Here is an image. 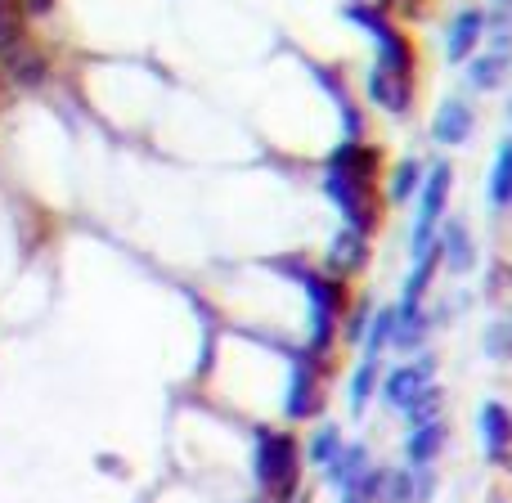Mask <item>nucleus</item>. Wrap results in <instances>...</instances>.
<instances>
[{
	"label": "nucleus",
	"instance_id": "c85d7f7f",
	"mask_svg": "<svg viewBox=\"0 0 512 503\" xmlns=\"http://www.w3.org/2000/svg\"><path fill=\"white\" fill-rule=\"evenodd\" d=\"M50 5H54V0H23V9H32V14H45Z\"/></svg>",
	"mask_w": 512,
	"mask_h": 503
},
{
	"label": "nucleus",
	"instance_id": "393cba45",
	"mask_svg": "<svg viewBox=\"0 0 512 503\" xmlns=\"http://www.w3.org/2000/svg\"><path fill=\"white\" fill-rule=\"evenodd\" d=\"M337 450H342V436H337V427H319V432L315 436H310V463H324V468H328V463H333L337 459Z\"/></svg>",
	"mask_w": 512,
	"mask_h": 503
},
{
	"label": "nucleus",
	"instance_id": "f8f14e48",
	"mask_svg": "<svg viewBox=\"0 0 512 503\" xmlns=\"http://www.w3.org/2000/svg\"><path fill=\"white\" fill-rule=\"evenodd\" d=\"M369 95L378 99L391 117H405V108H409V77H396V72H387V68H373Z\"/></svg>",
	"mask_w": 512,
	"mask_h": 503
},
{
	"label": "nucleus",
	"instance_id": "a878e982",
	"mask_svg": "<svg viewBox=\"0 0 512 503\" xmlns=\"http://www.w3.org/2000/svg\"><path fill=\"white\" fill-rule=\"evenodd\" d=\"M418 180H423L418 162H400V167L391 171V198H396V203H405V198L418 189Z\"/></svg>",
	"mask_w": 512,
	"mask_h": 503
},
{
	"label": "nucleus",
	"instance_id": "4be33fe9",
	"mask_svg": "<svg viewBox=\"0 0 512 503\" xmlns=\"http://www.w3.org/2000/svg\"><path fill=\"white\" fill-rule=\"evenodd\" d=\"M490 198L499 207L512 203V140L499 149V162H495V176H490Z\"/></svg>",
	"mask_w": 512,
	"mask_h": 503
},
{
	"label": "nucleus",
	"instance_id": "423d86ee",
	"mask_svg": "<svg viewBox=\"0 0 512 503\" xmlns=\"http://www.w3.org/2000/svg\"><path fill=\"white\" fill-rule=\"evenodd\" d=\"M432 373H436V360H418V364H405V369H396L387 378V387H382V396H387V405L405 409L409 400L418 396L423 387H432Z\"/></svg>",
	"mask_w": 512,
	"mask_h": 503
},
{
	"label": "nucleus",
	"instance_id": "6ab92c4d",
	"mask_svg": "<svg viewBox=\"0 0 512 503\" xmlns=\"http://www.w3.org/2000/svg\"><path fill=\"white\" fill-rule=\"evenodd\" d=\"M436 414H441V391L436 387H423L414 400L405 405V418H409V432L414 427H427V423H436Z\"/></svg>",
	"mask_w": 512,
	"mask_h": 503
},
{
	"label": "nucleus",
	"instance_id": "c756f323",
	"mask_svg": "<svg viewBox=\"0 0 512 503\" xmlns=\"http://www.w3.org/2000/svg\"><path fill=\"white\" fill-rule=\"evenodd\" d=\"M342 503H360V499H355V495H346V499H342Z\"/></svg>",
	"mask_w": 512,
	"mask_h": 503
},
{
	"label": "nucleus",
	"instance_id": "bb28decb",
	"mask_svg": "<svg viewBox=\"0 0 512 503\" xmlns=\"http://www.w3.org/2000/svg\"><path fill=\"white\" fill-rule=\"evenodd\" d=\"M346 337H351V342H360V337H364V310H355V315H351V328H346Z\"/></svg>",
	"mask_w": 512,
	"mask_h": 503
},
{
	"label": "nucleus",
	"instance_id": "f3484780",
	"mask_svg": "<svg viewBox=\"0 0 512 503\" xmlns=\"http://www.w3.org/2000/svg\"><path fill=\"white\" fill-rule=\"evenodd\" d=\"M27 32H23V5L18 0H0V54L23 45Z\"/></svg>",
	"mask_w": 512,
	"mask_h": 503
},
{
	"label": "nucleus",
	"instance_id": "f257e3e1",
	"mask_svg": "<svg viewBox=\"0 0 512 503\" xmlns=\"http://www.w3.org/2000/svg\"><path fill=\"white\" fill-rule=\"evenodd\" d=\"M297 441L283 432H256V481L270 499H297Z\"/></svg>",
	"mask_w": 512,
	"mask_h": 503
},
{
	"label": "nucleus",
	"instance_id": "1a4fd4ad",
	"mask_svg": "<svg viewBox=\"0 0 512 503\" xmlns=\"http://www.w3.org/2000/svg\"><path fill=\"white\" fill-rule=\"evenodd\" d=\"M481 441H486V454L495 463H508V445H512V414L504 405H481Z\"/></svg>",
	"mask_w": 512,
	"mask_h": 503
},
{
	"label": "nucleus",
	"instance_id": "2eb2a0df",
	"mask_svg": "<svg viewBox=\"0 0 512 503\" xmlns=\"http://www.w3.org/2000/svg\"><path fill=\"white\" fill-rule=\"evenodd\" d=\"M360 265H364V234L342 230L333 239V248H328V274H351Z\"/></svg>",
	"mask_w": 512,
	"mask_h": 503
},
{
	"label": "nucleus",
	"instance_id": "aec40b11",
	"mask_svg": "<svg viewBox=\"0 0 512 503\" xmlns=\"http://www.w3.org/2000/svg\"><path fill=\"white\" fill-rule=\"evenodd\" d=\"M504 68H508V54H495V50H490L486 59H472L468 81H472L477 90H490V86H499V81H504Z\"/></svg>",
	"mask_w": 512,
	"mask_h": 503
},
{
	"label": "nucleus",
	"instance_id": "0eeeda50",
	"mask_svg": "<svg viewBox=\"0 0 512 503\" xmlns=\"http://www.w3.org/2000/svg\"><path fill=\"white\" fill-rule=\"evenodd\" d=\"M481 32H486V14L481 9H463V14H454L450 32H445V59L459 63L472 54V45L481 41Z\"/></svg>",
	"mask_w": 512,
	"mask_h": 503
},
{
	"label": "nucleus",
	"instance_id": "39448f33",
	"mask_svg": "<svg viewBox=\"0 0 512 503\" xmlns=\"http://www.w3.org/2000/svg\"><path fill=\"white\" fill-rule=\"evenodd\" d=\"M319 405V373H315V355H297L292 360V378H288V418H306Z\"/></svg>",
	"mask_w": 512,
	"mask_h": 503
},
{
	"label": "nucleus",
	"instance_id": "4468645a",
	"mask_svg": "<svg viewBox=\"0 0 512 503\" xmlns=\"http://www.w3.org/2000/svg\"><path fill=\"white\" fill-rule=\"evenodd\" d=\"M441 445H445V427L441 423H427V427H414L409 432V441H405V459H409V468H427V463L441 454Z\"/></svg>",
	"mask_w": 512,
	"mask_h": 503
},
{
	"label": "nucleus",
	"instance_id": "cd10ccee",
	"mask_svg": "<svg viewBox=\"0 0 512 503\" xmlns=\"http://www.w3.org/2000/svg\"><path fill=\"white\" fill-rule=\"evenodd\" d=\"M382 5L387 0H351V9H373V14H382Z\"/></svg>",
	"mask_w": 512,
	"mask_h": 503
},
{
	"label": "nucleus",
	"instance_id": "412c9836",
	"mask_svg": "<svg viewBox=\"0 0 512 503\" xmlns=\"http://www.w3.org/2000/svg\"><path fill=\"white\" fill-rule=\"evenodd\" d=\"M373 382H378V360L364 355V364L351 378V414H364V405H369V396H373Z\"/></svg>",
	"mask_w": 512,
	"mask_h": 503
},
{
	"label": "nucleus",
	"instance_id": "5701e85b",
	"mask_svg": "<svg viewBox=\"0 0 512 503\" xmlns=\"http://www.w3.org/2000/svg\"><path fill=\"white\" fill-rule=\"evenodd\" d=\"M423 328H427L423 310H418V306H400L396 310V333H391V342H396V346H414L418 337H423Z\"/></svg>",
	"mask_w": 512,
	"mask_h": 503
},
{
	"label": "nucleus",
	"instance_id": "ddd939ff",
	"mask_svg": "<svg viewBox=\"0 0 512 503\" xmlns=\"http://www.w3.org/2000/svg\"><path fill=\"white\" fill-rule=\"evenodd\" d=\"M0 63H5V72L18 81V86H41V81H45V59L36 54L32 41L5 50V54H0Z\"/></svg>",
	"mask_w": 512,
	"mask_h": 503
},
{
	"label": "nucleus",
	"instance_id": "6e6552de",
	"mask_svg": "<svg viewBox=\"0 0 512 503\" xmlns=\"http://www.w3.org/2000/svg\"><path fill=\"white\" fill-rule=\"evenodd\" d=\"M432 135H436V144H445V149H454V144H463V140H468V135H472V108L463 104V99H445V104L436 108Z\"/></svg>",
	"mask_w": 512,
	"mask_h": 503
},
{
	"label": "nucleus",
	"instance_id": "7ed1b4c3",
	"mask_svg": "<svg viewBox=\"0 0 512 503\" xmlns=\"http://www.w3.org/2000/svg\"><path fill=\"white\" fill-rule=\"evenodd\" d=\"M450 185H454V171L445 167V162H436V167L427 171L423 203H418V221H414V256H423L427 248H432V230H436V221H441V207H445V198H450Z\"/></svg>",
	"mask_w": 512,
	"mask_h": 503
},
{
	"label": "nucleus",
	"instance_id": "b1692460",
	"mask_svg": "<svg viewBox=\"0 0 512 503\" xmlns=\"http://www.w3.org/2000/svg\"><path fill=\"white\" fill-rule=\"evenodd\" d=\"M391 333H396V310H378V319L369 324V337H364V351H369V360H378L382 346L391 342Z\"/></svg>",
	"mask_w": 512,
	"mask_h": 503
},
{
	"label": "nucleus",
	"instance_id": "a211bd4d",
	"mask_svg": "<svg viewBox=\"0 0 512 503\" xmlns=\"http://www.w3.org/2000/svg\"><path fill=\"white\" fill-rule=\"evenodd\" d=\"M436 248H427L423 256H414V274H409L405 279V306H418V301H423V292H427V283H432V270H436Z\"/></svg>",
	"mask_w": 512,
	"mask_h": 503
},
{
	"label": "nucleus",
	"instance_id": "20e7f679",
	"mask_svg": "<svg viewBox=\"0 0 512 503\" xmlns=\"http://www.w3.org/2000/svg\"><path fill=\"white\" fill-rule=\"evenodd\" d=\"M324 189H328V198L342 207V216L351 221L355 234H369L373 230V221H378V212H373V198H369L373 185H360V180L342 176V171H328Z\"/></svg>",
	"mask_w": 512,
	"mask_h": 503
},
{
	"label": "nucleus",
	"instance_id": "9d476101",
	"mask_svg": "<svg viewBox=\"0 0 512 503\" xmlns=\"http://www.w3.org/2000/svg\"><path fill=\"white\" fill-rule=\"evenodd\" d=\"M364 472H369V450H364V445H342L337 459L328 463V481H333L342 495H355V486H360Z\"/></svg>",
	"mask_w": 512,
	"mask_h": 503
},
{
	"label": "nucleus",
	"instance_id": "9b49d317",
	"mask_svg": "<svg viewBox=\"0 0 512 503\" xmlns=\"http://www.w3.org/2000/svg\"><path fill=\"white\" fill-rule=\"evenodd\" d=\"M328 171H342V176H351V180H360V185H369L373 171H378V149H364V144L346 140L342 149L328 158Z\"/></svg>",
	"mask_w": 512,
	"mask_h": 503
},
{
	"label": "nucleus",
	"instance_id": "f03ea898",
	"mask_svg": "<svg viewBox=\"0 0 512 503\" xmlns=\"http://www.w3.org/2000/svg\"><path fill=\"white\" fill-rule=\"evenodd\" d=\"M288 274H297L301 283H306V297H310V355L328 351V342H333V328H337V310H342V283L337 279H324V274L315 270H301V265H283Z\"/></svg>",
	"mask_w": 512,
	"mask_h": 503
},
{
	"label": "nucleus",
	"instance_id": "dca6fc26",
	"mask_svg": "<svg viewBox=\"0 0 512 503\" xmlns=\"http://www.w3.org/2000/svg\"><path fill=\"white\" fill-rule=\"evenodd\" d=\"M441 252H445V261H450V270L454 274H468L472 270V239H468V225L463 221H454L450 216V225H445V239H441Z\"/></svg>",
	"mask_w": 512,
	"mask_h": 503
}]
</instances>
